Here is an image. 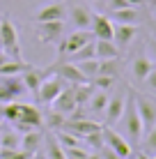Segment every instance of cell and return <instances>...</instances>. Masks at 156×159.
<instances>
[{"label": "cell", "mask_w": 156, "mask_h": 159, "mask_svg": "<svg viewBox=\"0 0 156 159\" xmlns=\"http://www.w3.org/2000/svg\"><path fill=\"white\" fill-rule=\"evenodd\" d=\"M120 134L124 136L131 145L140 143L145 129H142V122H140V116H138V108H136V102H133V90H129V97H126V106H124V113L120 118Z\"/></svg>", "instance_id": "cell-1"}, {"label": "cell", "mask_w": 156, "mask_h": 159, "mask_svg": "<svg viewBox=\"0 0 156 159\" xmlns=\"http://www.w3.org/2000/svg\"><path fill=\"white\" fill-rule=\"evenodd\" d=\"M0 46L12 60H23V48L19 42V30L9 14H0Z\"/></svg>", "instance_id": "cell-2"}, {"label": "cell", "mask_w": 156, "mask_h": 159, "mask_svg": "<svg viewBox=\"0 0 156 159\" xmlns=\"http://www.w3.org/2000/svg\"><path fill=\"white\" fill-rule=\"evenodd\" d=\"M67 85H69V83L62 79V76L48 74L46 79L41 81V85L37 88V92H35V95H37V102H39V104H48V106H51V104L55 102V97L60 95Z\"/></svg>", "instance_id": "cell-3"}, {"label": "cell", "mask_w": 156, "mask_h": 159, "mask_svg": "<svg viewBox=\"0 0 156 159\" xmlns=\"http://www.w3.org/2000/svg\"><path fill=\"white\" fill-rule=\"evenodd\" d=\"M126 97H129V88L122 85L117 92H112L108 97V106L103 111V120H106V127H112V125L120 122L122 113H124V106H126Z\"/></svg>", "instance_id": "cell-4"}, {"label": "cell", "mask_w": 156, "mask_h": 159, "mask_svg": "<svg viewBox=\"0 0 156 159\" xmlns=\"http://www.w3.org/2000/svg\"><path fill=\"white\" fill-rule=\"evenodd\" d=\"M94 35L90 30H74L69 32V35L62 37V42L57 44V58H64V56H71V53H76L78 48H83L87 42H92Z\"/></svg>", "instance_id": "cell-5"}, {"label": "cell", "mask_w": 156, "mask_h": 159, "mask_svg": "<svg viewBox=\"0 0 156 159\" xmlns=\"http://www.w3.org/2000/svg\"><path fill=\"white\" fill-rule=\"evenodd\" d=\"M35 35L41 44H60L64 37V21H39Z\"/></svg>", "instance_id": "cell-6"}, {"label": "cell", "mask_w": 156, "mask_h": 159, "mask_svg": "<svg viewBox=\"0 0 156 159\" xmlns=\"http://www.w3.org/2000/svg\"><path fill=\"white\" fill-rule=\"evenodd\" d=\"M92 14L94 12L83 2H67V21L74 25V30H90Z\"/></svg>", "instance_id": "cell-7"}, {"label": "cell", "mask_w": 156, "mask_h": 159, "mask_svg": "<svg viewBox=\"0 0 156 159\" xmlns=\"http://www.w3.org/2000/svg\"><path fill=\"white\" fill-rule=\"evenodd\" d=\"M25 85L21 76H0V106L9 102H16L21 95H25Z\"/></svg>", "instance_id": "cell-8"}, {"label": "cell", "mask_w": 156, "mask_h": 159, "mask_svg": "<svg viewBox=\"0 0 156 159\" xmlns=\"http://www.w3.org/2000/svg\"><path fill=\"white\" fill-rule=\"evenodd\" d=\"M133 102H136V108H138V116H140L142 129L149 131L156 125V102L149 99V97H145V95H140V92H133Z\"/></svg>", "instance_id": "cell-9"}, {"label": "cell", "mask_w": 156, "mask_h": 159, "mask_svg": "<svg viewBox=\"0 0 156 159\" xmlns=\"http://www.w3.org/2000/svg\"><path fill=\"white\" fill-rule=\"evenodd\" d=\"M103 145H108L112 152H117L122 159H131L133 157V145L129 143L120 131L110 129V127H103Z\"/></svg>", "instance_id": "cell-10"}, {"label": "cell", "mask_w": 156, "mask_h": 159, "mask_svg": "<svg viewBox=\"0 0 156 159\" xmlns=\"http://www.w3.org/2000/svg\"><path fill=\"white\" fill-rule=\"evenodd\" d=\"M35 21H67V2L64 0H53L46 2L41 9H37Z\"/></svg>", "instance_id": "cell-11"}, {"label": "cell", "mask_w": 156, "mask_h": 159, "mask_svg": "<svg viewBox=\"0 0 156 159\" xmlns=\"http://www.w3.org/2000/svg\"><path fill=\"white\" fill-rule=\"evenodd\" d=\"M76 108H78V104H76V95H74V85H67L60 95L55 97V102L51 104V111L62 113L64 118H67L69 113H74Z\"/></svg>", "instance_id": "cell-12"}, {"label": "cell", "mask_w": 156, "mask_h": 159, "mask_svg": "<svg viewBox=\"0 0 156 159\" xmlns=\"http://www.w3.org/2000/svg\"><path fill=\"white\" fill-rule=\"evenodd\" d=\"M136 35H138V25H129V23H115L112 25V42L117 44L120 51L131 46Z\"/></svg>", "instance_id": "cell-13"}, {"label": "cell", "mask_w": 156, "mask_h": 159, "mask_svg": "<svg viewBox=\"0 0 156 159\" xmlns=\"http://www.w3.org/2000/svg\"><path fill=\"white\" fill-rule=\"evenodd\" d=\"M112 19L106 14L94 12L92 14V23H90V32L94 35V39H112Z\"/></svg>", "instance_id": "cell-14"}, {"label": "cell", "mask_w": 156, "mask_h": 159, "mask_svg": "<svg viewBox=\"0 0 156 159\" xmlns=\"http://www.w3.org/2000/svg\"><path fill=\"white\" fill-rule=\"evenodd\" d=\"M64 129L76 134L78 139H85L87 134H94V131H101L103 125L101 122H92L90 118H80V120H64Z\"/></svg>", "instance_id": "cell-15"}, {"label": "cell", "mask_w": 156, "mask_h": 159, "mask_svg": "<svg viewBox=\"0 0 156 159\" xmlns=\"http://www.w3.org/2000/svg\"><path fill=\"white\" fill-rule=\"evenodd\" d=\"M122 51L117 48V44L112 39H94V58L96 60H110L120 58Z\"/></svg>", "instance_id": "cell-16"}, {"label": "cell", "mask_w": 156, "mask_h": 159, "mask_svg": "<svg viewBox=\"0 0 156 159\" xmlns=\"http://www.w3.org/2000/svg\"><path fill=\"white\" fill-rule=\"evenodd\" d=\"M152 69H154V62H152V58L145 56V53H138V56L133 58V62H131V74H133L136 81H145Z\"/></svg>", "instance_id": "cell-17"}, {"label": "cell", "mask_w": 156, "mask_h": 159, "mask_svg": "<svg viewBox=\"0 0 156 159\" xmlns=\"http://www.w3.org/2000/svg\"><path fill=\"white\" fill-rule=\"evenodd\" d=\"M44 145V131L41 129H30L25 134H21V150H28L32 155H37V150Z\"/></svg>", "instance_id": "cell-18"}, {"label": "cell", "mask_w": 156, "mask_h": 159, "mask_svg": "<svg viewBox=\"0 0 156 159\" xmlns=\"http://www.w3.org/2000/svg\"><path fill=\"white\" fill-rule=\"evenodd\" d=\"M46 76H48V72H46V69H35V67H30L28 72H23V74H21V81H23L25 90L37 92V88L41 85V81H44Z\"/></svg>", "instance_id": "cell-19"}, {"label": "cell", "mask_w": 156, "mask_h": 159, "mask_svg": "<svg viewBox=\"0 0 156 159\" xmlns=\"http://www.w3.org/2000/svg\"><path fill=\"white\" fill-rule=\"evenodd\" d=\"M110 19L117 21V23L138 25V23H140V12H138V7H124V9H115V12H110Z\"/></svg>", "instance_id": "cell-20"}, {"label": "cell", "mask_w": 156, "mask_h": 159, "mask_svg": "<svg viewBox=\"0 0 156 159\" xmlns=\"http://www.w3.org/2000/svg\"><path fill=\"white\" fill-rule=\"evenodd\" d=\"M108 92L106 90H94L92 92V97H90V102L85 104V106L90 108V113H94V116H103V111H106V106H108Z\"/></svg>", "instance_id": "cell-21"}, {"label": "cell", "mask_w": 156, "mask_h": 159, "mask_svg": "<svg viewBox=\"0 0 156 159\" xmlns=\"http://www.w3.org/2000/svg\"><path fill=\"white\" fill-rule=\"evenodd\" d=\"M32 65H28L25 60H12L9 58L5 65H0V76H21L23 72H28Z\"/></svg>", "instance_id": "cell-22"}, {"label": "cell", "mask_w": 156, "mask_h": 159, "mask_svg": "<svg viewBox=\"0 0 156 159\" xmlns=\"http://www.w3.org/2000/svg\"><path fill=\"white\" fill-rule=\"evenodd\" d=\"M0 148L2 150H16V148H21V134L14 127H5V131L0 134Z\"/></svg>", "instance_id": "cell-23"}, {"label": "cell", "mask_w": 156, "mask_h": 159, "mask_svg": "<svg viewBox=\"0 0 156 159\" xmlns=\"http://www.w3.org/2000/svg\"><path fill=\"white\" fill-rule=\"evenodd\" d=\"M44 145H46V152H44L46 159H67L64 157V148L57 143V139L53 134L44 136Z\"/></svg>", "instance_id": "cell-24"}, {"label": "cell", "mask_w": 156, "mask_h": 159, "mask_svg": "<svg viewBox=\"0 0 156 159\" xmlns=\"http://www.w3.org/2000/svg\"><path fill=\"white\" fill-rule=\"evenodd\" d=\"M122 72V62L120 58H110V60H99V74L101 76H112V79H117ZM96 74V76H99Z\"/></svg>", "instance_id": "cell-25"}, {"label": "cell", "mask_w": 156, "mask_h": 159, "mask_svg": "<svg viewBox=\"0 0 156 159\" xmlns=\"http://www.w3.org/2000/svg\"><path fill=\"white\" fill-rule=\"evenodd\" d=\"M76 67L83 72V76L87 81H92L96 74H99V60L96 58H90V60H80V62H76Z\"/></svg>", "instance_id": "cell-26"}, {"label": "cell", "mask_w": 156, "mask_h": 159, "mask_svg": "<svg viewBox=\"0 0 156 159\" xmlns=\"http://www.w3.org/2000/svg\"><path fill=\"white\" fill-rule=\"evenodd\" d=\"M140 143H142V155H156V125L149 131H145L142 134V139H140Z\"/></svg>", "instance_id": "cell-27"}, {"label": "cell", "mask_w": 156, "mask_h": 159, "mask_svg": "<svg viewBox=\"0 0 156 159\" xmlns=\"http://www.w3.org/2000/svg\"><path fill=\"white\" fill-rule=\"evenodd\" d=\"M90 58H94V39L87 42L83 48H78L76 53H71V56H69L71 62H80V60H90Z\"/></svg>", "instance_id": "cell-28"}, {"label": "cell", "mask_w": 156, "mask_h": 159, "mask_svg": "<svg viewBox=\"0 0 156 159\" xmlns=\"http://www.w3.org/2000/svg\"><path fill=\"white\" fill-rule=\"evenodd\" d=\"M0 159H35V155L28 150H21V148H16V150H2L0 148Z\"/></svg>", "instance_id": "cell-29"}, {"label": "cell", "mask_w": 156, "mask_h": 159, "mask_svg": "<svg viewBox=\"0 0 156 159\" xmlns=\"http://www.w3.org/2000/svg\"><path fill=\"white\" fill-rule=\"evenodd\" d=\"M64 157L67 159H87L90 152L83 150V145H76V148H64Z\"/></svg>", "instance_id": "cell-30"}, {"label": "cell", "mask_w": 156, "mask_h": 159, "mask_svg": "<svg viewBox=\"0 0 156 159\" xmlns=\"http://www.w3.org/2000/svg\"><path fill=\"white\" fill-rule=\"evenodd\" d=\"M96 152H99V157H101V159H122L120 155H117V152H112V150H110L108 145L99 148V150H96Z\"/></svg>", "instance_id": "cell-31"}, {"label": "cell", "mask_w": 156, "mask_h": 159, "mask_svg": "<svg viewBox=\"0 0 156 159\" xmlns=\"http://www.w3.org/2000/svg\"><path fill=\"white\" fill-rule=\"evenodd\" d=\"M145 85H147L149 90H154V92H156V67L147 74V79H145Z\"/></svg>", "instance_id": "cell-32"}, {"label": "cell", "mask_w": 156, "mask_h": 159, "mask_svg": "<svg viewBox=\"0 0 156 159\" xmlns=\"http://www.w3.org/2000/svg\"><path fill=\"white\" fill-rule=\"evenodd\" d=\"M147 51H149V56H152V58L156 60V37L147 39Z\"/></svg>", "instance_id": "cell-33"}, {"label": "cell", "mask_w": 156, "mask_h": 159, "mask_svg": "<svg viewBox=\"0 0 156 159\" xmlns=\"http://www.w3.org/2000/svg\"><path fill=\"white\" fill-rule=\"evenodd\" d=\"M131 7H140V5H145V0H126Z\"/></svg>", "instance_id": "cell-34"}, {"label": "cell", "mask_w": 156, "mask_h": 159, "mask_svg": "<svg viewBox=\"0 0 156 159\" xmlns=\"http://www.w3.org/2000/svg\"><path fill=\"white\" fill-rule=\"evenodd\" d=\"M5 127H7V122H5V118L0 116V134H2V131H5Z\"/></svg>", "instance_id": "cell-35"}, {"label": "cell", "mask_w": 156, "mask_h": 159, "mask_svg": "<svg viewBox=\"0 0 156 159\" xmlns=\"http://www.w3.org/2000/svg\"><path fill=\"white\" fill-rule=\"evenodd\" d=\"M149 5H152V9H156V0H149Z\"/></svg>", "instance_id": "cell-36"}, {"label": "cell", "mask_w": 156, "mask_h": 159, "mask_svg": "<svg viewBox=\"0 0 156 159\" xmlns=\"http://www.w3.org/2000/svg\"><path fill=\"white\" fill-rule=\"evenodd\" d=\"M136 159H147V155H142V152H140V155H138Z\"/></svg>", "instance_id": "cell-37"}, {"label": "cell", "mask_w": 156, "mask_h": 159, "mask_svg": "<svg viewBox=\"0 0 156 159\" xmlns=\"http://www.w3.org/2000/svg\"><path fill=\"white\" fill-rule=\"evenodd\" d=\"M147 159H156V155H149V157H147Z\"/></svg>", "instance_id": "cell-38"}, {"label": "cell", "mask_w": 156, "mask_h": 159, "mask_svg": "<svg viewBox=\"0 0 156 159\" xmlns=\"http://www.w3.org/2000/svg\"><path fill=\"white\" fill-rule=\"evenodd\" d=\"M154 37H156V32H154Z\"/></svg>", "instance_id": "cell-39"}]
</instances>
